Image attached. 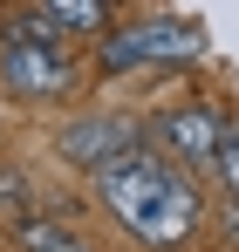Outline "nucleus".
<instances>
[{
  "instance_id": "obj_9",
  "label": "nucleus",
  "mask_w": 239,
  "mask_h": 252,
  "mask_svg": "<svg viewBox=\"0 0 239 252\" xmlns=\"http://www.w3.org/2000/svg\"><path fill=\"white\" fill-rule=\"evenodd\" d=\"M110 7H117V0H110Z\"/></svg>"
},
{
  "instance_id": "obj_2",
  "label": "nucleus",
  "mask_w": 239,
  "mask_h": 252,
  "mask_svg": "<svg viewBox=\"0 0 239 252\" xmlns=\"http://www.w3.org/2000/svg\"><path fill=\"white\" fill-rule=\"evenodd\" d=\"M0 82L14 89V95H28V102L76 95V82H82L76 41L48 14H7L0 21Z\"/></svg>"
},
{
  "instance_id": "obj_6",
  "label": "nucleus",
  "mask_w": 239,
  "mask_h": 252,
  "mask_svg": "<svg viewBox=\"0 0 239 252\" xmlns=\"http://www.w3.org/2000/svg\"><path fill=\"white\" fill-rule=\"evenodd\" d=\"M35 14H48L69 41H76V34H103V28H110V0H35Z\"/></svg>"
},
{
  "instance_id": "obj_8",
  "label": "nucleus",
  "mask_w": 239,
  "mask_h": 252,
  "mask_svg": "<svg viewBox=\"0 0 239 252\" xmlns=\"http://www.w3.org/2000/svg\"><path fill=\"white\" fill-rule=\"evenodd\" d=\"M212 170H219L226 198L239 205V116H233V123H219V150H212Z\"/></svg>"
},
{
  "instance_id": "obj_7",
  "label": "nucleus",
  "mask_w": 239,
  "mask_h": 252,
  "mask_svg": "<svg viewBox=\"0 0 239 252\" xmlns=\"http://www.w3.org/2000/svg\"><path fill=\"white\" fill-rule=\"evenodd\" d=\"M14 246H21V252H96L89 239H82V232H69L62 218H21Z\"/></svg>"
},
{
  "instance_id": "obj_1",
  "label": "nucleus",
  "mask_w": 239,
  "mask_h": 252,
  "mask_svg": "<svg viewBox=\"0 0 239 252\" xmlns=\"http://www.w3.org/2000/svg\"><path fill=\"white\" fill-rule=\"evenodd\" d=\"M96 177V198L110 205V218H117L130 239H144V246H185L192 232H199L205 218V198L199 184H192V170L185 164H164L158 150H123L117 164L89 170Z\"/></svg>"
},
{
  "instance_id": "obj_4",
  "label": "nucleus",
  "mask_w": 239,
  "mask_h": 252,
  "mask_svg": "<svg viewBox=\"0 0 239 252\" xmlns=\"http://www.w3.org/2000/svg\"><path fill=\"white\" fill-rule=\"evenodd\" d=\"M137 143H144V129L123 123V116H82V123L62 129V157L76 170H103V164H117L123 150H137Z\"/></svg>"
},
{
  "instance_id": "obj_3",
  "label": "nucleus",
  "mask_w": 239,
  "mask_h": 252,
  "mask_svg": "<svg viewBox=\"0 0 239 252\" xmlns=\"http://www.w3.org/2000/svg\"><path fill=\"white\" fill-rule=\"evenodd\" d=\"M199 55H205V34L192 21H137V28H103V41H96V75L192 68Z\"/></svg>"
},
{
  "instance_id": "obj_5",
  "label": "nucleus",
  "mask_w": 239,
  "mask_h": 252,
  "mask_svg": "<svg viewBox=\"0 0 239 252\" xmlns=\"http://www.w3.org/2000/svg\"><path fill=\"white\" fill-rule=\"evenodd\" d=\"M219 109L212 102H185V109H164V136L178 150V164H205L212 170V150H219Z\"/></svg>"
}]
</instances>
